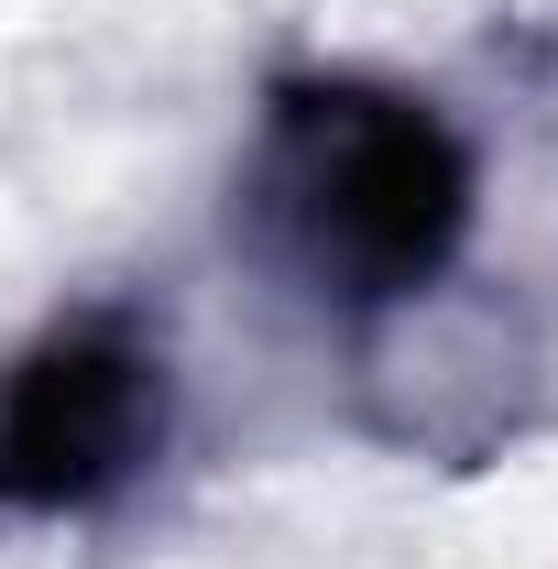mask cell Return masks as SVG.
<instances>
[{"label":"cell","mask_w":558,"mask_h":569,"mask_svg":"<svg viewBox=\"0 0 558 569\" xmlns=\"http://www.w3.org/2000/svg\"><path fill=\"white\" fill-rule=\"evenodd\" d=\"M153 438H165V361L110 318L56 329L0 383V503L11 515L99 503L153 460Z\"/></svg>","instance_id":"2"},{"label":"cell","mask_w":558,"mask_h":569,"mask_svg":"<svg viewBox=\"0 0 558 569\" xmlns=\"http://www.w3.org/2000/svg\"><path fill=\"white\" fill-rule=\"evenodd\" d=\"M275 219L340 296H406L471 230V164L417 99L307 88L275 121Z\"/></svg>","instance_id":"1"}]
</instances>
